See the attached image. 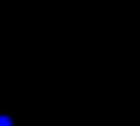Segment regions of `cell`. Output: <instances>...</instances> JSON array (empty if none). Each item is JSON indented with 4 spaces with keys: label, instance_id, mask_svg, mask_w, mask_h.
<instances>
[{
    "label": "cell",
    "instance_id": "cell-1",
    "mask_svg": "<svg viewBox=\"0 0 140 126\" xmlns=\"http://www.w3.org/2000/svg\"><path fill=\"white\" fill-rule=\"evenodd\" d=\"M16 112L0 111V126H16Z\"/></svg>",
    "mask_w": 140,
    "mask_h": 126
}]
</instances>
